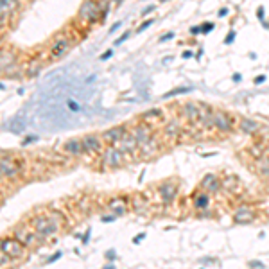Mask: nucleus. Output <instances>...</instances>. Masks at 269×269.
Masks as SVG:
<instances>
[{"instance_id": "28", "label": "nucleus", "mask_w": 269, "mask_h": 269, "mask_svg": "<svg viewBox=\"0 0 269 269\" xmlns=\"http://www.w3.org/2000/svg\"><path fill=\"white\" fill-rule=\"evenodd\" d=\"M45 214H47V217L51 219L54 224H57L59 228H63L66 224V215L61 212V210H57V208H49V210H45Z\"/></svg>"}, {"instance_id": "36", "label": "nucleus", "mask_w": 269, "mask_h": 269, "mask_svg": "<svg viewBox=\"0 0 269 269\" xmlns=\"http://www.w3.org/2000/svg\"><path fill=\"white\" fill-rule=\"evenodd\" d=\"M176 38V33H172V31H169V33H163V36H160L158 38V43H165V42H170V40Z\"/></svg>"}, {"instance_id": "50", "label": "nucleus", "mask_w": 269, "mask_h": 269, "mask_svg": "<svg viewBox=\"0 0 269 269\" xmlns=\"http://www.w3.org/2000/svg\"><path fill=\"white\" fill-rule=\"evenodd\" d=\"M255 85H262V83H266V76L264 74H260V76H257L255 77V81H253Z\"/></svg>"}, {"instance_id": "43", "label": "nucleus", "mask_w": 269, "mask_h": 269, "mask_svg": "<svg viewBox=\"0 0 269 269\" xmlns=\"http://www.w3.org/2000/svg\"><path fill=\"white\" fill-rule=\"evenodd\" d=\"M257 18H259L260 22H262V24L266 22V9L262 7V5H260L259 9H257Z\"/></svg>"}, {"instance_id": "19", "label": "nucleus", "mask_w": 269, "mask_h": 269, "mask_svg": "<svg viewBox=\"0 0 269 269\" xmlns=\"http://www.w3.org/2000/svg\"><path fill=\"white\" fill-rule=\"evenodd\" d=\"M61 151H63V155L68 156V158H81V156H85V149H83V140H81L79 137L68 138V140L63 142Z\"/></svg>"}, {"instance_id": "18", "label": "nucleus", "mask_w": 269, "mask_h": 269, "mask_svg": "<svg viewBox=\"0 0 269 269\" xmlns=\"http://www.w3.org/2000/svg\"><path fill=\"white\" fill-rule=\"evenodd\" d=\"M214 111L215 108H212L207 103H199V120L198 126L203 131H212L214 129Z\"/></svg>"}, {"instance_id": "38", "label": "nucleus", "mask_w": 269, "mask_h": 269, "mask_svg": "<svg viewBox=\"0 0 269 269\" xmlns=\"http://www.w3.org/2000/svg\"><path fill=\"white\" fill-rule=\"evenodd\" d=\"M156 11V4H149L147 7H144V9L140 11V16H147V14H151Z\"/></svg>"}, {"instance_id": "11", "label": "nucleus", "mask_w": 269, "mask_h": 269, "mask_svg": "<svg viewBox=\"0 0 269 269\" xmlns=\"http://www.w3.org/2000/svg\"><path fill=\"white\" fill-rule=\"evenodd\" d=\"M176 106H178L179 117L183 118V124H187V126H198V120H199V103L187 101V103L176 104Z\"/></svg>"}, {"instance_id": "9", "label": "nucleus", "mask_w": 269, "mask_h": 269, "mask_svg": "<svg viewBox=\"0 0 269 269\" xmlns=\"http://www.w3.org/2000/svg\"><path fill=\"white\" fill-rule=\"evenodd\" d=\"M156 192H158V198L161 199V203L165 205V207H170V205L176 201V198H178V194H179L178 179H174V178L163 179L161 183H158Z\"/></svg>"}, {"instance_id": "59", "label": "nucleus", "mask_w": 269, "mask_h": 269, "mask_svg": "<svg viewBox=\"0 0 269 269\" xmlns=\"http://www.w3.org/2000/svg\"><path fill=\"white\" fill-rule=\"evenodd\" d=\"M158 2H160V4H163V2H167V0H158Z\"/></svg>"}, {"instance_id": "5", "label": "nucleus", "mask_w": 269, "mask_h": 269, "mask_svg": "<svg viewBox=\"0 0 269 269\" xmlns=\"http://www.w3.org/2000/svg\"><path fill=\"white\" fill-rule=\"evenodd\" d=\"M27 224L33 228L38 235H42L43 239H51V237L57 235V233L61 231V228L57 226V224H54V222L47 217V214H34L33 217L29 219Z\"/></svg>"}, {"instance_id": "16", "label": "nucleus", "mask_w": 269, "mask_h": 269, "mask_svg": "<svg viewBox=\"0 0 269 269\" xmlns=\"http://www.w3.org/2000/svg\"><path fill=\"white\" fill-rule=\"evenodd\" d=\"M18 63H22L20 61V52L14 47H4L0 51V76Z\"/></svg>"}, {"instance_id": "37", "label": "nucleus", "mask_w": 269, "mask_h": 269, "mask_svg": "<svg viewBox=\"0 0 269 269\" xmlns=\"http://www.w3.org/2000/svg\"><path fill=\"white\" fill-rule=\"evenodd\" d=\"M237 38V33H235V29H231L230 33H228V36L224 38V45H231V43L235 42Z\"/></svg>"}, {"instance_id": "6", "label": "nucleus", "mask_w": 269, "mask_h": 269, "mask_svg": "<svg viewBox=\"0 0 269 269\" xmlns=\"http://www.w3.org/2000/svg\"><path fill=\"white\" fill-rule=\"evenodd\" d=\"M237 122L239 118L233 117V113H230L228 109L215 108L214 111V129L221 135H231L237 129Z\"/></svg>"}, {"instance_id": "25", "label": "nucleus", "mask_w": 269, "mask_h": 269, "mask_svg": "<svg viewBox=\"0 0 269 269\" xmlns=\"http://www.w3.org/2000/svg\"><path fill=\"white\" fill-rule=\"evenodd\" d=\"M183 128L185 124H181V120L174 118V120H169V122L163 124V137L165 138H179L183 135Z\"/></svg>"}, {"instance_id": "33", "label": "nucleus", "mask_w": 269, "mask_h": 269, "mask_svg": "<svg viewBox=\"0 0 269 269\" xmlns=\"http://www.w3.org/2000/svg\"><path fill=\"white\" fill-rule=\"evenodd\" d=\"M11 262H13V260L9 259V257L5 255L4 251L0 250V269H7L11 266Z\"/></svg>"}, {"instance_id": "4", "label": "nucleus", "mask_w": 269, "mask_h": 269, "mask_svg": "<svg viewBox=\"0 0 269 269\" xmlns=\"http://www.w3.org/2000/svg\"><path fill=\"white\" fill-rule=\"evenodd\" d=\"M101 169L103 170H115L124 167L129 161V156L120 151L118 146H106L101 153Z\"/></svg>"}, {"instance_id": "22", "label": "nucleus", "mask_w": 269, "mask_h": 269, "mask_svg": "<svg viewBox=\"0 0 269 269\" xmlns=\"http://www.w3.org/2000/svg\"><path fill=\"white\" fill-rule=\"evenodd\" d=\"M160 149H161L160 138H158V135L155 133L151 140L146 142L144 146H140V149H138V156H140V158H144V160H149V158H153V156L160 151Z\"/></svg>"}, {"instance_id": "48", "label": "nucleus", "mask_w": 269, "mask_h": 269, "mask_svg": "<svg viewBox=\"0 0 269 269\" xmlns=\"http://www.w3.org/2000/svg\"><path fill=\"white\" fill-rule=\"evenodd\" d=\"M120 25H122V22H115L113 25H111V27H109V34H115L118 31V29H120Z\"/></svg>"}, {"instance_id": "31", "label": "nucleus", "mask_w": 269, "mask_h": 269, "mask_svg": "<svg viewBox=\"0 0 269 269\" xmlns=\"http://www.w3.org/2000/svg\"><path fill=\"white\" fill-rule=\"evenodd\" d=\"M155 22H156L155 18H146V20H144V22H142V24L137 27V34H140V33H144V31H147V29L151 27V25L155 24Z\"/></svg>"}, {"instance_id": "32", "label": "nucleus", "mask_w": 269, "mask_h": 269, "mask_svg": "<svg viewBox=\"0 0 269 269\" xmlns=\"http://www.w3.org/2000/svg\"><path fill=\"white\" fill-rule=\"evenodd\" d=\"M66 108L70 109L72 113H79L81 109H83V108H81V104L77 103V101H74V99H68V101H66Z\"/></svg>"}, {"instance_id": "35", "label": "nucleus", "mask_w": 269, "mask_h": 269, "mask_svg": "<svg viewBox=\"0 0 269 269\" xmlns=\"http://www.w3.org/2000/svg\"><path fill=\"white\" fill-rule=\"evenodd\" d=\"M131 38V31H126V33H122V36H118L117 40H115V47H118V45H122L124 42H128V40Z\"/></svg>"}, {"instance_id": "23", "label": "nucleus", "mask_w": 269, "mask_h": 269, "mask_svg": "<svg viewBox=\"0 0 269 269\" xmlns=\"http://www.w3.org/2000/svg\"><path fill=\"white\" fill-rule=\"evenodd\" d=\"M212 205V198H210V194L203 192V190H196L192 194V207L194 210H198V212H207L208 208Z\"/></svg>"}, {"instance_id": "1", "label": "nucleus", "mask_w": 269, "mask_h": 269, "mask_svg": "<svg viewBox=\"0 0 269 269\" xmlns=\"http://www.w3.org/2000/svg\"><path fill=\"white\" fill-rule=\"evenodd\" d=\"M74 38H72V34H65V33H57L54 34V38L49 42L47 49H45V59L49 63L52 61H59L63 57L72 51L74 47Z\"/></svg>"}, {"instance_id": "54", "label": "nucleus", "mask_w": 269, "mask_h": 269, "mask_svg": "<svg viewBox=\"0 0 269 269\" xmlns=\"http://www.w3.org/2000/svg\"><path fill=\"white\" fill-rule=\"evenodd\" d=\"M231 79L235 81V83H239V81L242 79V76H241V74H239V72H237V74H233V76H231Z\"/></svg>"}, {"instance_id": "60", "label": "nucleus", "mask_w": 269, "mask_h": 269, "mask_svg": "<svg viewBox=\"0 0 269 269\" xmlns=\"http://www.w3.org/2000/svg\"><path fill=\"white\" fill-rule=\"evenodd\" d=\"M2 88H4V86H2V85H0V90H2Z\"/></svg>"}, {"instance_id": "7", "label": "nucleus", "mask_w": 269, "mask_h": 269, "mask_svg": "<svg viewBox=\"0 0 269 269\" xmlns=\"http://www.w3.org/2000/svg\"><path fill=\"white\" fill-rule=\"evenodd\" d=\"M13 235L16 237L27 250H33V248H36V246L43 244V242L47 241V239H43L42 235H38L29 224H18V226L13 230Z\"/></svg>"}, {"instance_id": "58", "label": "nucleus", "mask_w": 269, "mask_h": 269, "mask_svg": "<svg viewBox=\"0 0 269 269\" xmlns=\"http://www.w3.org/2000/svg\"><path fill=\"white\" fill-rule=\"evenodd\" d=\"M111 2H113L115 5H120V4H122V0H111Z\"/></svg>"}, {"instance_id": "21", "label": "nucleus", "mask_w": 269, "mask_h": 269, "mask_svg": "<svg viewBox=\"0 0 269 269\" xmlns=\"http://www.w3.org/2000/svg\"><path fill=\"white\" fill-rule=\"evenodd\" d=\"M260 128H262V124L250 117H242L239 118V122H237V129H239V133H242L244 137H257Z\"/></svg>"}, {"instance_id": "40", "label": "nucleus", "mask_w": 269, "mask_h": 269, "mask_svg": "<svg viewBox=\"0 0 269 269\" xmlns=\"http://www.w3.org/2000/svg\"><path fill=\"white\" fill-rule=\"evenodd\" d=\"M248 268H251V269H266V266L260 262V260H250L248 262Z\"/></svg>"}, {"instance_id": "39", "label": "nucleus", "mask_w": 269, "mask_h": 269, "mask_svg": "<svg viewBox=\"0 0 269 269\" xmlns=\"http://www.w3.org/2000/svg\"><path fill=\"white\" fill-rule=\"evenodd\" d=\"M113 49H108V51L106 52H103V54H101L99 56V61H108L109 57H113Z\"/></svg>"}, {"instance_id": "47", "label": "nucleus", "mask_w": 269, "mask_h": 269, "mask_svg": "<svg viewBox=\"0 0 269 269\" xmlns=\"http://www.w3.org/2000/svg\"><path fill=\"white\" fill-rule=\"evenodd\" d=\"M228 13H230V11H228V7L224 5V7H221V9L217 11V16L219 18H224V16H228Z\"/></svg>"}, {"instance_id": "29", "label": "nucleus", "mask_w": 269, "mask_h": 269, "mask_svg": "<svg viewBox=\"0 0 269 269\" xmlns=\"http://www.w3.org/2000/svg\"><path fill=\"white\" fill-rule=\"evenodd\" d=\"M222 179V190H235V187H241V181L237 176H228V178H221Z\"/></svg>"}, {"instance_id": "56", "label": "nucleus", "mask_w": 269, "mask_h": 269, "mask_svg": "<svg viewBox=\"0 0 269 269\" xmlns=\"http://www.w3.org/2000/svg\"><path fill=\"white\" fill-rule=\"evenodd\" d=\"M170 61H172V56H169V57H163V61H161V63H165V65H167V63H170Z\"/></svg>"}, {"instance_id": "13", "label": "nucleus", "mask_w": 269, "mask_h": 269, "mask_svg": "<svg viewBox=\"0 0 269 269\" xmlns=\"http://www.w3.org/2000/svg\"><path fill=\"white\" fill-rule=\"evenodd\" d=\"M231 219L235 224H251L259 219V214L251 205H239L231 214Z\"/></svg>"}, {"instance_id": "20", "label": "nucleus", "mask_w": 269, "mask_h": 269, "mask_svg": "<svg viewBox=\"0 0 269 269\" xmlns=\"http://www.w3.org/2000/svg\"><path fill=\"white\" fill-rule=\"evenodd\" d=\"M43 61L47 59H42L38 54H34L24 63V79H34V77L40 76V72L43 68Z\"/></svg>"}, {"instance_id": "45", "label": "nucleus", "mask_w": 269, "mask_h": 269, "mask_svg": "<svg viewBox=\"0 0 269 269\" xmlns=\"http://www.w3.org/2000/svg\"><path fill=\"white\" fill-rule=\"evenodd\" d=\"M189 33L190 36H199V34H201V27H199V25H192V27L189 29Z\"/></svg>"}, {"instance_id": "51", "label": "nucleus", "mask_w": 269, "mask_h": 269, "mask_svg": "<svg viewBox=\"0 0 269 269\" xmlns=\"http://www.w3.org/2000/svg\"><path fill=\"white\" fill-rule=\"evenodd\" d=\"M181 57H183V59H190V57H194V52L192 51H183L181 52Z\"/></svg>"}, {"instance_id": "41", "label": "nucleus", "mask_w": 269, "mask_h": 269, "mask_svg": "<svg viewBox=\"0 0 269 269\" xmlns=\"http://www.w3.org/2000/svg\"><path fill=\"white\" fill-rule=\"evenodd\" d=\"M61 257H63V253H61V251H57V253H54V255L49 257V259H47V264H54V262H57V260L61 259Z\"/></svg>"}, {"instance_id": "46", "label": "nucleus", "mask_w": 269, "mask_h": 269, "mask_svg": "<svg viewBox=\"0 0 269 269\" xmlns=\"http://www.w3.org/2000/svg\"><path fill=\"white\" fill-rule=\"evenodd\" d=\"M38 140V137H36V135H33V137H27V138H24V140H22V146H29V144H33V142H36Z\"/></svg>"}, {"instance_id": "49", "label": "nucleus", "mask_w": 269, "mask_h": 269, "mask_svg": "<svg viewBox=\"0 0 269 269\" xmlns=\"http://www.w3.org/2000/svg\"><path fill=\"white\" fill-rule=\"evenodd\" d=\"M144 239H146V233L142 231V233H138V235L135 237V239H133V244H138V242H142Z\"/></svg>"}, {"instance_id": "12", "label": "nucleus", "mask_w": 269, "mask_h": 269, "mask_svg": "<svg viewBox=\"0 0 269 269\" xmlns=\"http://www.w3.org/2000/svg\"><path fill=\"white\" fill-rule=\"evenodd\" d=\"M83 140V149H85V155H94V156H99L103 153V149L106 147L104 144L103 137H101V133H86L81 137Z\"/></svg>"}, {"instance_id": "27", "label": "nucleus", "mask_w": 269, "mask_h": 269, "mask_svg": "<svg viewBox=\"0 0 269 269\" xmlns=\"http://www.w3.org/2000/svg\"><path fill=\"white\" fill-rule=\"evenodd\" d=\"M131 210L135 214H140V215H146V212L149 210V203L144 194H133L131 196Z\"/></svg>"}, {"instance_id": "44", "label": "nucleus", "mask_w": 269, "mask_h": 269, "mask_svg": "<svg viewBox=\"0 0 269 269\" xmlns=\"http://www.w3.org/2000/svg\"><path fill=\"white\" fill-rule=\"evenodd\" d=\"M101 221L103 222H115L117 221V215H113V214H106V215L101 217Z\"/></svg>"}, {"instance_id": "55", "label": "nucleus", "mask_w": 269, "mask_h": 269, "mask_svg": "<svg viewBox=\"0 0 269 269\" xmlns=\"http://www.w3.org/2000/svg\"><path fill=\"white\" fill-rule=\"evenodd\" d=\"M2 34H4V33H0V51L5 47V45H4V36H2Z\"/></svg>"}, {"instance_id": "52", "label": "nucleus", "mask_w": 269, "mask_h": 269, "mask_svg": "<svg viewBox=\"0 0 269 269\" xmlns=\"http://www.w3.org/2000/svg\"><path fill=\"white\" fill-rule=\"evenodd\" d=\"M90 233H92V230H86V233H85V239H83V244H88V241H90Z\"/></svg>"}, {"instance_id": "24", "label": "nucleus", "mask_w": 269, "mask_h": 269, "mask_svg": "<svg viewBox=\"0 0 269 269\" xmlns=\"http://www.w3.org/2000/svg\"><path fill=\"white\" fill-rule=\"evenodd\" d=\"M140 122H146L149 126H155V124H160L163 122L165 118H163V109L161 108H149L146 111H142L140 117H138Z\"/></svg>"}, {"instance_id": "53", "label": "nucleus", "mask_w": 269, "mask_h": 269, "mask_svg": "<svg viewBox=\"0 0 269 269\" xmlns=\"http://www.w3.org/2000/svg\"><path fill=\"white\" fill-rule=\"evenodd\" d=\"M101 269H117V266H115L113 262H108V264H104Z\"/></svg>"}, {"instance_id": "30", "label": "nucleus", "mask_w": 269, "mask_h": 269, "mask_svg": "<svg viewBox=\"0 0 269 269\" xmlns=\"http://www.w3.org/2000/svg\"><path fill=\"white\" fill-rule=\"evenodd\" d=\"M189 92H192L190 86H178V88L169 90V92L163 94L161 97H163V99H172V97H176V95H183V94H189Z\"/></svg>"}, {"instance_id": "57", "label": "nucleus", "mask_w": 269, "mask_h": 269, "mask_svg": "<svg viewBox=\"0 0 269 269\" xmlns=\"http://www.w3.org/2000/svg\"><path fill=\"white\" fill-rule=\"evenodd\" d=\"M20 2H22V4L27 5V4H31V2H34V0H20Z\"/></svg>"}, {"instance_id": "2", "label": "nucleus", "mask_w": 269, "mask_h": 269, "mask_svg": "<svg viewBox=\"0 0 269 269\" xmlns=\"http://www.w3.org/2000/svg\"><path fill=\"white\" fill-rule=\"evenodd\" d=\"M103 24V9L99 0H83L76 13V24L83 27H94L95 24Z\"/></svg>"}, {"instance_id": "34", "label": "nucleus", "mask_w": 269, "mask_h": 269, "mask_svg": "<svg viewBox=\"0 0 269 269\" xmlns=\"http://www.w3.org/2000/svg\"><path fill=\"white\" fill-rule=\"evenodd\" d=\"M199 27H201V34H208V33H212L214 29H215V24H214V22H203Z\"/></svg>"}, {"instance_id": "42", "label": "nucleus", "mask_w": 269, "mask_h": 269, "mask_svg": "<svg viewBox=\"0 0 269 269\" xmlns=\"http://www.w3.org/2000/svg\"><path fill=\"white\" fill-rule=\"evenodd\" d=\"M104 257H106V260H108V262H115V259H117V253H115V250H108L106 253H104Z\"/></svg>"}, {"instance_id": "10", "label": "nucleus", "mask_w": 269, "mask_h": 269, "mask_svg": "<svg viewBox=\"0 0 269 269\" xmlns=\"http://www.w3.org/2000/svg\"><path fill=\"white\" fill-rule=\"evenodd\" d=\"M109 214H113L117 217H122L131 210V196H126V194H117V196H111L106 203Z\"/></svg>"}, {"instance_id": "3", "label": "nucleus", "mask_w": 269, "mask_h": 269, "mask_svg": "<svg viewBox=\"0 0 269 269\" xmlns=\"http://www.w3.org/2000/svg\"><path fill=\"white\" fill-rule=\"evenodd\" d=\"M24 7L25 4H22L20 0H0V33H5L9 27H13Z\"/></svg>"}, {"instance_id": "17", "label": "nucleus", "mask_w": 269, "mask_h": 269, "mask_svg": "<svg viewBox=\"0 0 269 269\" xmlns=\"http://www.w3.org/2000/svg\"><path fill=\"white\" fill-rule=\"evenodd\" d=\"M199 190H203V192H208L210 196L214 194H219L222 190V179L219 178L215 172H208L201 178L199 181Z\"/></svg>"}, {"instance_id": "8", "label": "nucleus", "mask_w": 269, "mask_h": 269, "mask_svg": "<svg viewBox=\"0 0 269 269\" xmlns=\"http://www.w3.org/2000/svg\"><path fill=\"white\" fill-rule=\"evenodd\" d=\"M0 250L4 251L5 255L9 257L11 260H20L24 259L25 253H27V248H25L22 242L16 239L14 235H5L0 239Z\"/></svg>"}, {"instance_id": "26", "label": "nucleus", "mask_w": 269, "mask_h": 269, "mask_svg": "<svg viewBox=\"0 0 269 269\" xmlns=\"http://www.w3.org/2000/svg\"><path fill=\"white\" fill-rule=\"evenodd\" d=\"M118 147H120V151L126 153L129 158H131V156H137L138 155V149H140V147H138V144H137V140L133 138V135L129 131L126 133V137L120 140Z\"/></svg>"}, {"instance_id": "15", "label": "nucleus", "mask_w": 269, "mask_h": 269, "mask_svg": "<svg viewBox=\"0 0 269 269\" xmlns=\"http://www.w3.org/2000/svg\"><path fill=\"white\" fill-rule=\"evenodd\" d=\"M129 133H131L133 138L137 140L138 147H140V146H144L146 142H149L153 138V135H155V126H149V124L137 120V122L129 128Z\"/></svg>"}, {"instance_id": "14", "label": "nucleus", "mask_w": 269, "mask_h": 269, "mask_svg": "<svg viewBox=\"0 0 269 269\" xmlns=\"http://www.w3.org/2000/svg\"><path fill=\"white\" fill-rule=\"evenodd\" d=\"M128 131H129V126H126V124H117V126H111V128L104 129V131L101 133V137H103L106 146H118Z\"/></svg>"}]
</instances>
